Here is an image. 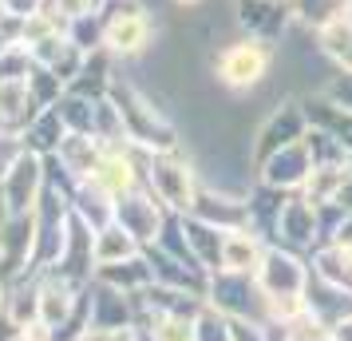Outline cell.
I'll return each mask as SVG.
<instances>
[{
  "mask_svg": "<svg viewBox=\"0 0 352 341\" xmlns=\"http://www.w3.org/2000/svg\"><path fill=\"white\" fill-rule=\"evenodd\" d=\"M56 107V115L64 119L67 131H80V135H91V127H96V99L80 96V92H64V96L52 103Z\"/></svg>",
  "mask_w": 352,
  "mask_h": 341,
  "instance_id": "26",
  "label": "cell"
},
{
  "mask_svg": "<svg viewBox=\"0 0 352 341\" xmlns=\"http://www.w3.org/2000/svg\"><path fill=\"white\" fill-rule=\"evenodd\" d=\"M309 135V115H305V103L297 96L281 99L273 112L261 115V123L254 127V139H250V155H254V171L261 159H270L273 151H281L289 143H301Z\"/></svg>",
  "mask_w": 352,
  "mask_h": 341,
  "instance_id": "6",
  "label": "cell"
},
{
  "mask_svg": "<svg viewBox=\"0 0 352 341\" xmlns=\"http://www.w3.org/2000/svg\"><path fill=\"white\" fill-rule=\"evenodd\" d=\"M270 250V238L257 227H241V230H226L222 242V270L230 274H257V266ZM218 274V270H214Z\"/></svg>",
  "mask_w": 352,
  "mask_h": 341,
  "instance_id": "14",
  "label": "cell"
},
{
  "mask_svg": "<svg viewBox=\"0 0 352 341\" xmlns=\"http://www.w3.org/2000/svg\"><path fill=\"white\" fill-rule=\"evenodd\" d=\"M277 60H281V48L273 40L238 32L234 40H226L222 48H214V56L206 60V76L222 96L250 99L273 80Z\"/></svg>",
  "mask_w": 352,
  "mask_h": 341,
  "instance_id": "1",
  "label": "cell"
},
{
  "mask_svg": "<svg viewBox=\"0 0 352 341\" xmlns=\"http://www.w3.org/2000/svg\"><path fill=\"white\" fill-rule=\"evenodd\" d=\"M344 175H349V163H320V167H313L309 183H305L297 195H305L313 207H329L336 198V191H340Z\"/></svg>",
  "mask_w": 352,
  "mask_h": 341,
  "instance_id": "25",
  "label": "cell"
},
{
  "mask_svg": "<svg viewBox=\"0 0 352 341\" xmlns=\"http://www.w3.org/2000/svg\"><path fill=\"white\" fill-rule=\"evenodd\" d=\"M32 68H36V60L24 44H8L0 52V80H28Z\"/></svg>",
  "mask_w": 352,
  "mask_h": 341,
  "instance_id": "28",
  "label": "cell"
},
{
  "mask_svg": "<svg viewBox=\"0 0 352 341\" xmlns=\"http://www.w3.org/2000/svg\"><path fill=\"white\" fill-rule=\"evenodd\" d=\"M194 218H202L218 230H241L250 227V191H226V187H206L198 191Z\"/></svg>",
  "mask_w": 352,
  "mask_h": 341,
  "instance_id": "12",
  "label": "cell"
},
{
  "mask_svg": "<svg viewBox=\"0 0 352 341\" xmlns=\"http://www.w3.org/2000/svg\"><path fill=\"white\" fill-rule=\"evenodd\" d=\"M349 171H352V155H349Z\"/></svg>",
  "mask_w": 352,
  "mask_h": 341,
  "instance_id": "37",
  "label": "cell"
},
{
  "mask_svg": "<svg viewBox=\"0 0 352 341\" xmlns=\"http://www.w3.org/2000/svg\"><path fill=\"white\" fill-rule=\"evenodd\" d=\"M194 341H234L230 318L222 309H214L210 302H202V309L194 313Z\"/></svg>",
  "mask_w": 352,
  "mask_h": 341,
  "instance_id": "27",
  "label": "cell"
},
{
  "mask_svg": "<svg viewBox=\"0 0 352 341\" xmlns=\"http://www.w3.org/2000/svg\"><path fill=\"white\" fill-rule=\"evenodd\" d=\"M273 242L289 246V250H317L324 242V230H320V207H313L305 195H289L281 203V214L273 223Z\"/></svg>",
  "mask_w": 352,
  "mask_h": 341,
  "instance_id": "8",
  "label": "cell"
},
{
  "mask_svg": "<svg viewBox=\"0 0 352 341\" xmlns=\"http://www.w3.org/2000/svg\"><path fill=\"white\" fill-rule=\"evenodd\" d=\"M12 341H28V338H24V333H20V329H16V338H12Z\"/></svg>",
  "mask_w": 352,
  "mask_h": 341,
  "instance_id": "36",
  "label": "cell"
},
{
  "mask_svg": "<svg viewBox=\"0 0 352 341\" xmlns=\"http://www.w3.org/2000/svg\"><path fill=\"white\" fill-rule=\"evenodd\" d=\"M67 135V127H64V119L56 115V107H44V112L36 115L32 123L24 127V147L28 151H36V155H56V147H60V139Z\"/></svg>",
  "mask_w": 352,
  "mask_h": 341,
  "instance_id": "24",
  "label": "cell"
},
{
  "mask_svg": "<svg viewBox=\"0 0 352 341\" xmlns=\"http://www.w3.org/2000/svg\"><path fill=\"white\" fill-rule=\"evenodd\" d=\"M139 333L146 341H194V313L139 302Z\"/></svg>",
  "mask_w": 352,
  "mask_h": 341,
  "instance_id": "15",
  "label": "cell"
},
{
  "mask_svg": "<svg viewBox=\"0 0 352 341\" xmlns=\"http://www.w3.org/2000/svg\"><path fill=\"white\" fill-rule=\"evenodd\" d=\"M40 112H44V107L36 103L28 80H0V131L24 135V127H28Z\"/></svg>",
  "mask_w": 352,
  "mask_h": 341,
  "instance_id": "16",
  "label": "cell"
},
{
  "mask_svg": "<svg viewBox=\"0 0 352 341\" xmlns=\"http://www.w3.org/2000/svg\"><path fill=\"white\" fill-rule=\"evenodd\" d=\"M0 218H4V211H0Z\"/></svg>",
  "mask_w": 352,
  "mask_h": 341,
  "instance_id": "38",
  "label": "cell"
},
{
  "mask_svg": "<svg viewBox=\"0 0 352 341\" xmlns=\"http://www.w3.org/2000/svg\"><path fill=\"white\" fill-rule=\"evenodd\" d=\"M72 211H76V218H83L91 230H99L103 223L115 218V198L107 195L96 179H83V183L72 187Z\"/></svg>",
  "mask_w": 352,
  "mask_h": 341,
  "instance_id": "21",
  "label": "cell"
},
{
  "mask_svg": "<svg viewBox=\"0 0 352 341\" xmlns=\"http://www.w3.org/2000/svg\"><path fill=\"white\" fill-rule=\"evenodd\" d=\"M99 20H103V40H99V48L111 52L119 64L146 60L151 52L159 48V24L151 17L146 0H111Z\"/></svg>",
  "mask_w": 352,
  "mask_h": 341,
  "instance_id": "2",
  "label": "cell"
},
{
  "mask_svg": "<svg viewBox=\"0 0 352 341\" xmlns=\"http://www.w3.org/2000/svg\"><path fill=\"white\" fill-rule=\"evenodd\" d=\"M305 302H309V309H313V313H317L324 325H333V322H340L344 313H352V293L336 290V286L320 282V278H309Z\"/></svg>",
  "mask_w": 352,
  "mask_h": 341,
  "instance_id": "23",
  "label": "cell"
},
{
  "mask_svg": "<svg viewBox=\"0 0 352 341\" xmlns=\"http://www.w3.org/2000/svg\"><path fill=\"white\" fill-rule=\"evenodd\" d=\"M329 333H333V341H352V313H344L340 322L329 325Z\"/></svg>",
  "mask_w": 352,
  "mask_h": 341,
  "instance_id": "34",
  "label": "cell"
},
{
  "mask_svg": "<svg viewBox=\"0 0 352 341\" xmlns=\"http://www.w3.org/2000/svg\"><path fill=\"white\" fill-rule=\"evenodd\" d=\"M309 266H313V278L352 293V246L320 242L317 250H309Z\"/></svg>",
  "mask_w": 352,
  "mask_h": 341,
  "instance_id": "18",
  "label": "cell"
},
{
  "mask_svg": "<svg viewBox=\"0 0 352 341\" xmlns=\"http://www.w3.org/2000/svg\"><path fill=\"white\" fill-rule=\"evenodd\" d=\"M317 52L336 68V72H352V8L336 12L329 24H320L317 32Z\"/></svg>",
  "mask_w": 352,
  "mask_h": 341,
  "instance_id": "17",
  "label": "cell"
},
{
  "mask_svg": "<svg viewBox=\"0 0 352 341\" xmlns=\"http://www.w3.org/2000/svg\"><path fill=\"white\" fill-rule=\"evenodd\" d=\"M324 96L333 99L336 107L352 112V72H333V80L324 83Z\"/></svg>",
  "mask_w": 352,
  "mask_h": 341,
  "instance_id": "30",
  "label": "cell"
},
{
  "mask_svg": "<svg viewBox=\"0 0 352 341\" xmlns=\"http://www.w3.org/2000/svg\"><path fill=\"white\" fill-rule=\"evenodd\" d=\"M103 147H107V143H99L96 135L67 131L64 139H60V147H56V155H48V159H52V167H56V171L76 187V183H83V179H91V175H96L99 159H103Z\"/></svg>",
  "mask_w": 352,
  "mask_h": 341,
  "instance_id": "13",
  "label": "cell"
},
{
  "mask_svg": "<svg viewBox=\"0 0 352 341\" xmlns=\"http://www.w3.org/2000/svg\"><path fill=\"white\" fill-rule=\"evenodd\" d=\"M254 278H257V286H261V293H265V302L305 298L309 278H313V266H309V254H301V250L270 242V250H265V258H261Z\"/></svg>",
  "mask_w": 352,
  "mask_h": 341,
  "instance_id": "5",
  "label": "cell"
},
{
  "mask_svg": "<svg viewBox=\"0 0 352 341\" xmlns=\"http://www.w3.org/2000/svg\"><path fill=\"white\" fill-rule=\"evenodd\" d=\"M48 187V155L36 151H20L12 167L0 175V211L4 214H36L40 198Z\"/></svg>",
  "mask_w": 352,
  "mask_h": 341,
  "instance_id": "4",
  "label": "cell"
},
{
  "mask_svg": "<svg viewBox=\"0 0 352 341\" xmlns=\"http://www.w3.org/2000/svg\"><path fill=\"white\" fill-rule=\"evenodd\" d=\"M143 175H146V191L170 214H194V203H198V191H202V171H198L194 151H186V147L155 151V155H146Z\"/></svg>",
  "mask_w": 352,
  "mask_h": 341,
  "instance_id": "3",
  "label": "cell"
},
{
  "mask_svg": "<svg viewBox=\"0 0 352 341\" xmlns=\"http://www.w3.org/2000/svg\"><path fill=\"white\" fill-rule=\"evenodd\" d=\"M313 167L317 163H313L309 139H301V143H289L281 151H273L270 159L257 163V183H265V187L281 191V195H297L305 183H309Z\"/></svg>",
  "mask_w": 352,
  "mask_h": 341,
  "instance_id": "11",
  "label": "cell"
},
{
  "mask_svg": "<svg viewBox=\"0 0 352 341\" xmlns=\"http://www.w3.org/2000/svg\"><path fill=\"white\" fill-rule=\"evenodd\" d=\"M230 333H234V341H270L273 325L254 322V318H230Z\"/></svg>",
  "mask_w": 352,
  "mask_h": 341,
  "instance_id": "29",
  "label": "cell"
},
{
  "mask_svg": "<svg viewBox=\"0 0 352 341\" xmlns=\"http://www.w3.org/2000/svg\"><path fill=\"white\" fill-rule=\"evenodd\" d=\"M206 302L214 309H222L226 318H254V322H270V306H265V293H261V286H257L254 274H230V270L210 274Z\"/></svg>",
  "mask_w": 352,
  "mask_h": 341,
  "instance_id": "7",
  "label": "cell"
},
{
  "mask_svg": "<svg viewBox=\"0 0 352 341\" xmlns=\"http://www.w3.org/2000/svg\"><path fill=\"white\" fill-rule=\"evenodd\" d=\"M83 306H87V325L99 329H139V293H123L91 278V286L83 290Z\"/></svg>",
  "mask_w": 352,
  "mask_h": 341,
  "instance_id": "10",
  "label": "cell"
},
{
  "mask_svg": "<svg viewBox=\"0 0 352 341\" xmlns=\"http://www.w3.org/2000/svg\"><path fill=\"white\" fill-rule=\"evenodd\" d=\"M115 223L127 230V234H135L143 250H151L162 238L166 223H170V211L146 187H139V191H131V195H123L115 203Z\"/></svg>",
  "mask_w": 352,
  "mask_h": 341,
  "instance_id": "9",
  "label": "cell"
},
{
  "mask_svg": "<svg viewBox=\"0 0 352 341\" xmlns=\"http://www.w3.org/2000/svg\"><path fill=\"white\" fill-rule=\"evenodd\" d=\"M0 8H4L12 20H28L32 12L48 8V0H0Z\"/></svg>",
  "mask_w": 352,
  "mask_h": 341,
  "instance_id": "32",
  "label": "cell"
},
{
  "mask_svg": "<svg viewBox=\"0 0 352 341\" xmlns=\"http://www.w3.org/2000/svg\"><path fill=\"white\" fill-rule=\"evenodd\" d=\"M135 254H143V246H139V238L135 234H127V230L119 227V223H103V227L96 230V270L99 266H115V262H127L135 258Z\"/></svg>",
  "mask_w": 352,
  "mask_h": 341,
  "instance_id": "22",
  "label": "cell"
},
{
  "mask_svg": "<svg viewBox=\"0 0 352 341\" xmlns=\"http://www.w3.org/2000/svg\"><path fill=\"white\" fill-rule=\"evenodd\" d=\"M170 8H178V12H198V8H206L210 0H166Z\"/></svg>",
  "mask_w": 352,
  "mask_h": 341,
  "instance_id": "35",
  "label": "cell"
},
{
  "mask_svg": "<svg viewBox=\"0 0 352 341\" xmlns=\"http://www.w3.org/2000/svg\"><path fill=\"white\" fill-rule=\"evenodd\" d=\"M333 207H340V211H344V214H352V171H349V175H344V183H340V191H336Z\"/></svg>",
  "mask_w": 352,
  "mask_h": 341,
  "instance_id": "33",
  "label": "cell"
},
{
  "mask_svg": "<svg viewBox=\"0 0 352 341\" xmlns=\"http://www.w3.org/2000/svg\"><path fill=\"white\" fill-rule=\"evenodd\" d=\"M135 329H99V325H83L80 333H72L67 341H127Z\"/></svg>",
  "mask_w": 352,
  "mask_h": 341,
  "instance_id": "31",
  "label": "cell"
},
{
  "mask_svg": "<svg viewBox=\"0 0 352 341\" xmlns=\"http://www.w3.org/2000/svg\"><path fill=\"white\" fill-rule=\"evenodd\" d=\"M182 227H186V242H190L194 262H198L206 274L222 270V242H226V230L210 227V223L194 218V214H182Z\"/></svg>",
  "mask_w": 352,
  "mask_h": 341,
  "instance_id": "20",
  "label": "cell"
},
{
  "mask_svg": "<svg viewBox=\"0 0 352 341\" xmlns=\"http://www.w3.org/2000/svg\"><path fill=\"white\" fill-rule=\"evenodd\" d=\"M99 282H107V286H115V290L123 293H143L155 286V262H151V254H135V258L127 262H115V266H99L96 270Z\"/></svg>",
  "mask_w": 352,
  "mask_h": 341,
  "instance_id": "19",
  "label": "cell"
}]
</instances>
